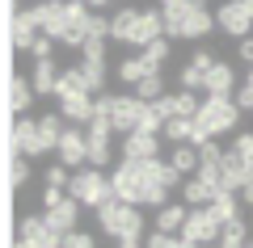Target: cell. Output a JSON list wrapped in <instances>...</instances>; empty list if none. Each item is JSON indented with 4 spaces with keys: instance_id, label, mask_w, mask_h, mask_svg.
Segmentation results:
<instances>
[{
    "instance_id": "obj_1",
    "label": "cell",
    "mask_w": 253,
    "mask_h": 248,
    "mask_svg": "<svg viewBox=\"0 0 253 248\" xmlns=\"http://www.w3.org/2000/svg\"><path fill=\"white\" fill-rule=\"evenodd\" d=\"M241 114L245 109L236 106L232 97H203V106H199V118H194V147H203V143H211L215 135H224V131H232L236 122H241Z\"/></svg>"
},
{
    "instance_id": "obj_2",
    "label": "cell",
    "mask_w": 253,
    "mask_h": 248,
    "mask_svg": "<svg viewBox=\"0 0 253 248\" xmlns=\"http://www.w3.org/2000/svg\"><path fill=\"white\" fill-rule=\"evenodd\" d=\"M97 223L106 236L123 240V236H144V214H139V206H126L118 202V198H110L106 206H97Z\"/></svg>"
},
{
    "instance_id": "obj_3",
    "label": "cell",
    "mask_w": 253,
    "mask_h": 248,
    "mask_svg": "<svg viewBox=\"0 0 253 248\" xmlns=\"http://www.w3.org/2000/svg\"><path fill=\"white\" fill-rule=\"evenodd\" d=\"M68 194H72L81 206H93V211H97V206H106L110 198H114V181H110L101 169H81L72 177V185H68Z\"/></svg>"
},
{
    "instance_id": "obj_4",
    "label": "cell",
    "mask_w": 253,
    "mask_h": 248,
    "mask_svg": "<svg viewBox=\"0 0 253 248\" xmlns=\"http://www.w3.org/2000/svg\"><path fill=\"white\" fill-rule=\"evenodd\" d=\"M219 231H224V223L211 214V206H190V219H186V227H181V240H190V244H215L219 240Z\"/></svg>"
},
{
    "instance_id": "obj_5",
    "label": "cell",
    "mask_w": 253,
    "mask_h": 248,
    "mask_svg": "<svg viewBox=\"0 0 253 248\" xmlns=\"http://www.w3.org/2000/svg\"><path fill=\"white\" fill-rule=\"evenodd\" d=\"M215 26L224 30V34H232V38H249V30H253V9L245 4V0H224L215 9Z\"/></svg>"
},
{
    "instance_id": "obj_6",
    "label": "cell",
    "mask_w": 253,
    "mask_h": 248,
    "mask_svg": "<svg viewBox=\"0 0 253 248\" xmlns=\"http://www.w3.org/2000/svg\"><path fill=\"white\" fill-rule=\"evenodd\" d=\"M144 114H148V101H139L135 93H123V97H114V114H110V122H114L118 135H131V131H139Z\"/></svg>"
},
{
    "instance_id": "obj_7",
    "label": "cell",
    "mask_w": 253,
    "mask_h": 248,
    "mask_svg": "<svg viewBox=\"0 0 253 248\" xmlns=\"http://www.w3.org/2000/svg\"><path fill=\"white\" fill-rule=\"evenodd\" d=\"M156 38H165V13L161 9H139V21L135 30H131V38H126V46H152Z\"/></svg>"
},
{
    "instance_id": "obj_8",
    "label": "cell",
    "mask_w": 253,
    "mask_h": 248,
    "mask_svg": "<svg viewBox=\"0 0 253 248\" xmlns=\"http://www.w3.org/2000/svg\"><path fill=\"white\" fill-rule=\"evenodd\" d=\"M34 9H38V26H42V34L59 42L63 26H68V17H72V4H68V0H42V4H34Z\"/></svg>"
},
{
    "instance_id": "obj_9",
    "label": "cell",
    "mask_w": 253,
    "mask_h": 248,
    "mask_svg": "<svg viewBox=\"0 0 253 248\" xmlns=\"http://www.w3.org/2000/svg\"><path fill=\"white\" fill-rule=\"evenodd\" d=\"M55 151H59V164H63V169H81V164H89V135H81L76 126H68Z\"/></svg>"
},
{
    "instance_id": "obj_10",
    "label": "cell",
    "mask_w": 253,
    "mask_h": 248,
    "mask_svg": "<svg viewBox=\"0 0 253 248\" xmlns=\"http://www.w3.org/2000/svg\"><path fill=\"white\" fill-rule=\"evenodd\" d=\"M21 240H30L34 248H63V236L51 231V223H46L42 214H26V219H21Z\"/></svg>"
},
{
    "instance_id": "obj_11",
    "label": "cell",
    "mask_w": 253,
    "mask_h": 248,
    "mask_svg": "<svg viewBox=\"0 0 253 248\" xmlns=\"http://www.w3.org/2000/svg\"><path fill=\"white\" fill-rule=\"evenodd\" d=\"M13 143H17L21 156H46V143H42V131H38L34 118H17L13 126Z\"/></svg>"
},
{
    "instance_id": "obj_12",
    "label": "cell",
    "mask_w": 253,
    "mask_h": 248,
    "mask_svg": "<svg viewBox=\"0 0 253 248\" xmlns=\"http://www.w3.org/2000/svg\"><path fill=\"white\" fill-rule=\"evenodd\" d=\"M156 151H161V139L148 131H131L123 135V160H156Z\"/></svg>"
},
{
    "instance_id": "obj_13",
    "label": "cell",
    "mask_w": 253,
    "mask_h": 248,
    "mask_svg": "<svg viewBox=\"0 0 253 248\" xmlns=\"http://www.w3.org/2000/svg\"><path fill=\"white\" fill-rule=\"evenodd\" d=\"M42 219L51 223V231H59V236H72V231H76V219H81V202L68 194L59 206H55V211H46Z\"/></svg>"
},
{
    "instance_id": "obj_14",
    "label": "cell",
    "mask_w": 253,
    "mask_h": 248,
    "mask_svg": "<svg viewBox=\"0 0 253 248\" xmlns=\"http://www.w3.org/2000/svg\"><path fill=\"white\" fill-rule=\"evenodd\" d=\"M211 30H215V9H207V4H194L181 17V38H207Z\"/></svg>"
},
{
    "instance_id": "obj_15",
    "label": "cell",
    "mask_w": 253,
    "mask_h": 248,
    "mask_svg": "<svg viewBox=\"0 0 253 248\" xmlns=\"http://www.w3.org/2000/svg\"><path fill=\"white\" fill-rule=\"evenodd\" d=\"M203 93H207V97H232V93H236V71H232V63L219 59L215 68L207 71V89H203Z\"/></svg>"
},
{
    "instance_id": "obj_16",
    "label": "cell",
    "mask_w": 253,
    "mask_h": 248,
    "mask_svg": "<svg viewBox=\"0 0 253 248\" xmlns=\"http://www.w3.org/2000/svg\"><path fill=\"white\" fill-rule=\"evenodd\" d=\"M219 194H224V189H215L211 181H203L199 173L181 181V198H186V206H211V202H215Z\"/></svg>"
},
{
    "instance_id": "obj_17",
    "label": "cell",
    "mask_w": 253,
    "mask_h": 248,
    "mask_svg": "<svg viewBox=\"0 0 253 248\" xmlns=\"http://www.w3.org/2000/svg\"><path fill=\"white\" fill-rule=\"evenodd\" d=\"M249 181H253V169L236 156V151H228V160H224V189L228 194H241Z\"/></svg>"
},
{
    "instance_id": "obj_18",
    "label": "cell",
    "mask_w": 253,
    "mask_h": 248,
    "mask_svg": "<svg viewBox=\"0 0 253 248\" xmlns=\"http://www.w3.org/2000/svg\"><path fill=\"white\" fill-rule=\"evenodd\" d=\"M59 114L68 122H93V93H72V97H59Z\"/></svg>"
},
{
    "instance_id": "obj_19",
    "label": "cell",
    "mask_w": 253,
    "mask_h": 248,
    "mask_svg": "<svg viewBox=\"0 0 253 248\" xmlns=\"http://www.w3.org/2000/svg\"><path fill=\"white\" fill-rule=\"evenodd\" d=\"M169 164L181 173V177H194V173L203 169V156H199V147H194V143H173Z\"/></svg>"
},
{
    "instance_id": "obj_20",
    "label": "cell",
    "mask_w": 253,
    "mask_h": 248,
    "mask_svg": "<svg viewBox=\"0 0 253 248\" xmlns=\"http://www.w3.org/2000/svg\"><path fill=\"white\" fill-rule=\"evenodd\" d=\"M30 84H34V93H42V97L46 93H59V68H55V59H38Z\"/></svg>"
},
{
    "instance_id": "obj_21",
    "label": "cell",
    "mask_w": 253,
    "mask_h": 248,
    "mask_svg": "<svg viewBox=\"0 0 253 248\" xmlns=\"http://www.w3.org/2000/svg\"><path fill=\"white\" fill-rule=\"evenodd\" d=\"M186 219H190V211L186 206H161L156 211V231H165V236H181V227H186Z\"/></svg>"
},
{
    "instance_id": "obj_22",
    "label": "cell",
    "mask_w": 253,
    "mask_h": 248,
    "mask_svg": "<svg viewBox=\"0 0 253 248\" xmlns=\"http://www.w3.org/2000/svg\"><path fill=\"white\" fill-rule=\"evenodd\" d=\"M135 21H139V9H131V4L114 9V17H110V38L126 42V38H131V30H135Z\"/></svg>"
},
{
    "instance_id": "obj_23",
    "label": "cell",
    "mask_w": 253,
    "mask_h": 248,
    "mask_svg": "<svg viewBox=\"0 0 253 248\" xmlns=\"http://www.w3.org/2000/svg\"><path fill=\"white\" fill-rule=\"evenodd\" d=\"M249 240H253V236H249V227H245V219H232V223H224L215 248H245Z\"/></svg>"
},
{
    "instance_id": "obj_24",
    "label": "cell",
    "mask_w": 253,
    "mask_h": 248,
    "mask_svg": "<svg viewBox=\"0 0 253 248\" xmlns=\"http://www.w3.org/2000/svg\"><path fill=\"white\" fill-rule=\"evenodd\" d=\"M38 131H42V143H46V151H55L59 147V139H63V114H42L38 118Z\"/></svg>"
},
{
    "instance_id": "obj_25",
    "label": "cell",
    "mask_w": 253,
    "mask_h": 248,
    "mask_svg": "<svg viewBox=\"0 0 253 248\" xmlns=\"http://www.w3.org/2000/svg\"><path fill=\"white\" fill-rule=\"evenodd\" d=\"M72 93H89V76H84V68H63L59 71V97H72Z\"/></svg>"
},
{
    "instance_id": "obj_26",
    "label": "cell",
    "mask_w": 253,
    "mask_h": 248,
    "mask_svg": "<svg viewBox=\"0 0 253 248\" xmlns=\"http://www.w3.org/2000/svg\"><path fill=\"white\" fill-rule=\"evenodd\" d=\"M148 71H152V68H148V63L139 59V55H131V59H123V63L114 68V76L123 80V84H131V89H135V84H139V80L148 76Z\"/></svg>"
},
{
    "instance_id": "obj_27",
    "label": "cell",
    "mask_w": 253,
    "mask_h": 248,
    "mask_svg": "<svg viewBox=\"0 0 253 248\" xmlns=\"http://www.w3.org/2000/svg\"><path fill=\"white\" fill-rule=\"evenodd\" d=\"M30 101H34V84L30 80H9V109L13 114H26Z\"/></svg>"
},
{
    "instance_id": "obj_28",
    "label": "cell",
    "mask_w": 253,
    "mask_h": 248,
    "mask_svg": "<svg viewBox=\"0 0 253 248\" xmlns=\"http://www.w3.org/2000/svg\"><path fill=\"white\" fill-rule=\"evenodd\" d=\"M211 214H215L219 223H232V219H241V194H219L215 202H211Z\"/></svg>"
},
{
    "instance_id": "obj_29",
    "label": "cell",
    "mask_w": 253,
    "mask_h": 248,
    "mask_svg": "<svg viewBox=\"0 0 253 248\" xmlns=\"http://www.w3.org/2000/svg\"><path fill=\"white\" fill-rule=\"evenodd\" d=\"M161 135L169 143H190V139H194V118H169Z\"/></svg>"
},
{
    "instance_id": "obj_30",
    "label": "cell",
    "mask_w": 253,
    "mask_h": 248,
    "mask_svg": "<svg viewBox=\"0 0 253 248\" xmlns=\"http://www.w3.org/2000/svg\"><path fill=\"white\" fill-rule=\"evenodd\" d=\"M131 93H135L139 101H156V97H165V80H161V71H148V76L139 80Z\"/></svg>"
},
{
    "instance_id": "obj_31",
    "label": "cell",
    "mask_w": 253,
    "mask_h": 248,
    "mask_svg": "<svg viewBox=\"0 0 253 248\" xmlns=\"http://www.w3.org/2000/svg\"><path fill=\"white\" fill-rule=\"evenodd\" d=\"M169 51H173V46H169V38H156L152 46H144V51H139V59H144L152 71H161V63L169 59Z\"/></svg>"
},
{
    "instance_id": "obj_32",
    "label": "cell",
    "mask_w": 253,
    "mask_h": 248,
    "mask_svg": "<svg viewBox=\"0 0 253 248\" xmlns=\"http://www.w3.org/2000/svg\"><path fill=\"white\" fill-rule=\"evenodd\" d=\"M177 84H181V93H199V89H207V71H199L194 63H186V68L177 71Z\"/></svg>"
},
{
    "instance_id": "obj_33",
    "label": "cell",
    "mask_w": 253,
    "mask_h": 248,
    "mask_svg": "<svg viewBox=\"0 0 253 248\" xmlns=\"http://www.w3.org/2000/svg\"><path fill=\"white\" fill-rule=\"evenodd\" d=\"M173 101H177V118H199L203 101L194 97V93H173Z\"/></svg>"
},
{
    "instance_id": "obj_34",
    "label": "cell",
    "mask_w": 253,
    "mask_h": 248,
    "mask_svg": "<svg viewBox=\"0 0 253 248\" xmlns=\"http://www.w3.org/2000/svg\"><path fill=\"white\" fill-rule=\"evenodd\" d=\"M81 63H106V42L101 38H89L81 46Z\"/></svg>"
},
{
    "instance_id": "obj_35",
    "label": "cell",
    "mask_w": 253,
    "mask_h": 248,
    "mask_svg": "<svg viewBox=\"0 0 253 248\" xmlns=\"http://www.w3.org/2000/svg\"><path fill=\"white\" fill-rule=\"evenodd\" d=\"M232 151H236V156H241L245 164H249V169H253V131H245V135H236V143H232Z\"/></svg>"
},
{
    "instance_id": "obj_36",
    "label": "cell",
    "mask_w": 253,
    "mask_h": 248,
    "mask_svg": "<svg viewBox=\"0 0 253 248\" xmlns=\"http://www.w3.org/2000/svg\"><path fill=\"white\" fill-rule=\"evenodd\" d=\"M26 177H30L26 156H13V164H9V185H26Z\"/></svg>"
},
{
    "instance_id": "obj_37",
    "label": "cell",
    "mask_w": 253,
    "mask_h": 248,
    "mask_svg": "<svg viewBox=\"0 0 253 248\" xmlns=\"http://www.w3.org/2000/svg\"><path fill=\"white\" fill-rule=\"evenodd\" d=\"M181 236H165V231H152V236L144 240V248H177Z\"/></svg>"
},
{
    "instance_id": "obj_38",
    "label": "cell",
    "mask_w": 253,
    "mask_h": 248,
    "mask_svg": "<svg viewBox=\"0 0 253 248\" xmlns=\"http://www.w3.org/2000/svg\"><path fill=\"white\" fill-rule=\"evenodd\" d=\"M46 185H59V189H68V185H72L68 169H63V164H51V169H46Z\"/></svg>"
},
{
    "instance_id": "obj_39",
    "label": "cell",
    "mask_w": 253,
    "mask_h": 248,
    "mask_svg": "<svg viewBox=\"0 0 253 248\" xmlns=\"http://www.w3.org/2000/svg\"><path fill=\"white\" fill-rule=\"evenodd\" d=\"M190 63H194V68H199V71H211V68H215V63H219V59H215V55H211V51H207V46H199V51L190 55Z\"/></svg>"
},
{
    "instance_id": "obj_40",
    "label": "cell",
    "mask_w": 253,
    "mask_h": 248,
    "mask_svg": "<svg viewBox=\"0 0 253 248\" xmlns=\"http://www.w3.org/2000/svg\"><path fill=\"white\" fill-rule=\"evenodd\" d=\"M63 248H97V240L84 231H72V236H63Z\"/></svg>"
},
{
    "instance_id": "obj_41",
    "label": "cell",
    "mask_w": 253,
    "mask_h": 248,
    "mask_svg": "<svg viewBox=\"0 0 253 248\" xmlns=\"http://www.w3.org/2000/svg\"><path fill=\"white\" fill-rule=\"evenodd\" d=\"M106 34H110V17L93 13V21H89V38H101V42H106Z\"/></svg>"
},
{
    "instance_id": "obj_42",
    "label": "cell",
    "mask_w": 253,
    "mask_h": 248,
    "mask_svg": "<svg viewBox=\"0 0 253 248\" xmlns=\"http://www.w3.org/2000/svg\"><path fill=\"white\" fill-rule=\"evenodd\" d=\"M30 55H34V59H51V55H55V38L38 34V42H34V51H30Z\"/></svg>"
},
{
    "instance_id": "obj_43",
    "label": "cell",
    "mask_w": 253,
    "mask_h": 248,
    "mask_svg": "<svg viewBox=\"0 0 253 248\" xmlns=\"http://www.w3.org/2000/svg\"><path fill=\"white\" fill-rule=\"evenodd\" d=\"M63 198H68V194H63L59 185H46V189H42V211H55V206H59Z\"/></svg>"
},
{
    "instance_id": "obj_44",
    "label": "cell",
    "mask_w": 253,
    "mask_h": 248,
    "mask_svg": "<svg viewBox=\"0 0 253 248\" xmlns=\"http://www.w3.org/2000/svg\"><path fill=\"white\" fill-rule=\"evenodd\" d=\"M236 106H241V109H253V84H249V80L236 89Z\"/></svg>"
},
{
    "instance_id": "obj_45",
    "label": "cell",
    "mask_w": 253,
    "mask_h": 248,
    "mask_svg": "<svg viewBox=\"0 0 253 248\" xmlns=\"http://www.w3.org/2000/svg\"><path fill=\"white\" fill-rule=\"evenodd\" d=\"M236 55H241V59H245V63L253 68V34H249V38H241V46H236Z\"/></svg>"
},
{
    "instance_id": "obj_46",
    "label": "cell",
    "mask_w": 253,
    "mask_h": 248,
    "mask_svg": "<svg viewBox=\"0 0 253 248\" xmlns=\"http://www.w3.org/2000/svg\"><path fill=\"white\" fill-rule=\"evenodd\" d=\"M118 248H144V240H139V236H123V240H118Z\"/></svg>"
},
{
    "instance_id": "obj_47",
    "label": "cell",
    "mask_w": 253,
    "mask_h": 248,
    "mask_svg": "<svg viewBox=\"0 0 253 248\" xmlns=\"http://www.w3.org/2000/svg\"><path fill=\"white\" fill-rule=\"evenodd\" d=\"M241 202H245V206H253V181H249V185L241 189Z\"/></svg>"
},
{
    "instance_id": "obj_48",
    "label": "cell",
    "mask_w": 253,
    "mask_h": 248,
    "mask_svg": "<svg viewBox=\"0 0 253 248\" xmlns=\"http://www.w3.org/2000/svg\"><path fill=\"white\" fill-rule=\"evenodd\" d=\"M106 4H114V0H89V9H106Z\"/></svg>"
},
{
    "instance_id": "obj_49",
    "label": "cell",
    "mask_w": 253,
    "mask_h": 248,
    "mask_svg": "<svg viewBox=\"0 0 253 248\" xmlns=\"http://www.w3.org/2000/svg\"><path fill=\"white\" fill-rule=\"evenodd\" d=\"M13 248H34V244H30V240H17V244H13Z\"/></svg>"
},
{
    "instance_id": "obj_50",
    "label": "cell",
    "mask_w": 253,
    "mask_h": 248,
    "mask_svg": "<svg viewBox=\"0 0 253 248\" xmlns=\"http://www.w3.org/2000/svg\"><path fill=\"white\" fill-rule=\"evenodd\" d=\"M68 4H89V0H68Z\"/></svg>"
},
{
    "instance_id": "obj_51",
    "label": "cell",
    "mask_w": 253,
    "mask_h": 248,
    "mask_svg": "<svg viewBox=\"0 0 253 248\" xmlns=\"http://www.w3.org/2000/svg\"><path fill=\"white\" fill-rule=\"evenodd\" d=\"M245 80H249V84H253V68H249V76H245Z\"/></svg>"
},
{
    "instance_id": "obj_52",
    "label": "cell",
    "mask_w": 253,
    "mask_h": 248,
    "mask_svg": "<svg viewBox=\"0 0 253 248\" xmlns=\"http://www.w3.org/2000/svg\"><path fill=\"white\" fill-rule=\"evenodd\" d=\"M245 4H249V9H253V0H245Z\"/></svg>"
},
{
    "instance_id": "obj_53",
    "label": "cell",
    "mask_w": 253,
    "mask_h": 248,
    "mask_svg": "<svg viewBox=\"0 0 253 248\" xmlns=\"http://www.w3.org/2000/svg\"><path fill=\"white\" fill-rule=\"evenodd\" d=\"M203 248H215V244H203Z\"/></svg>"
},
{
    "instance_id": "obj_54",
    "label": "cell",
    "mask_w": 253,
    "mask_h": 248,
    "mask_svg": "<svg viewBox=\"0 0 253 248\" xmlns=\"http://www.w3.org/2000/svg\"><path fill=\"white\" fill-rule=\"evenodd\" d=\"M245 248H253V240H249V244H245Z\"/></svg>"
}]
</instances>
